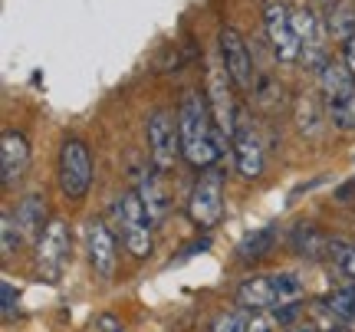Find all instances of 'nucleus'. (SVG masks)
Returning a JSON list of instances; mask_svg holds the SVG:
<instances>
[{
  "instance_id": "obj_4",
  "label": "nucleus",
  "mask_w": 355,
  "mask_h": 332,
  "mask_svg": "<svg viewBox=\"0 0 355 332\" xmlns=\"http://www.w3.org/2000/svg\"><path fill=\"white\" fill-rule=\"evenodd\" d=\"M145 139H148V158H152L155 171H171L181 155V132H178V119H171L168 109H155L145 125Z\"/></svg>"
},
{
  "instance_id": "obj_31",
  "label": "nucleus",
  "mask_w": 355,
  "mask_h": 332,
  "mask_svg": "<svg viewBox=\"0 0 355 332\" xmlns=\"http://www.w3.org/2000/svg\"><path fill=\"white\" fill-rule=\"evenodd\" d=\"M352 191H355V178L349 181V184H343V188H339V194H336V198H339V201H349V198H352Z\"/></svg>"
},
{
  "instance_id": "obj_30",
  "label": "nucleus",
  "mask_w": 355,
  "mask_h": 332,
  "mask_svg": "<svg viewBox=\"0 0 355 332\" xmlns=\"http://www.w3.org/2000/svg\"><path fill=\"white\" fill-rule=\"evenodd\" d=\"M273 326H279V322L266 320V316H254V320H250V332H273Z\"/></svg>"
},
{
  "instance_id": "obj_25",
  "label": "nucleus",
  "mask_w": 355,
  "mask_h": 332,
  "mask_svg": "<svg viewBox=\"0 0 355 332\" xmlns=\"http://www.w3.org/2000/svg\"><path fill=\"white\" fill-rule=\"evenodd\" d=\"M326 115L332 119V125L343 128V132H352L355 128V99H349V103L336 105V109H326Z\"/></svg>"
},
{
  "instance_id": "obj_17",
  "label": "nucleus",
  "mask_w": 355,
  "mask_h": 332,
  "mask_svg": "<svg viewBox=\"0 0 355 332\" xmlns=\"http://www.w3.org/2000/svg\"><path fill=\"white\" fill-rule=\"evenodd\" d=\"M329 243L332 241L316 227V224H313V220H300V224L293 227V234H290V247L300 256H309V260L329 254Z\"/></svg>"
},
{
  "instance_id": "obj_15",
  "label": "nucleus",
  "mask_w": 355,
  "mask_h": 332,
  "mask_svg": "<svg viewBox=\"0 0 355 332\" xmlns=\"http://www.w3.org/2000/svg\"><path fill=\"white\" fill-rule=\"evenodd\" d=\"M139 198L141 204H145V214H148V220L152 224H162V220L168 218V207H171V198H168L165 184H162V178L155 175V171H141L139 178Z\"/></svg>"
},
{
  "instance_id": "obj_12",
  "label": "nucleus",
  "mask_w": 355,
  "mask_h": 332,
  "mask_svg": "<svg viewBox=\"0 0 355 332\" xmlns=\"http://www.w3.org/2000/svg\"><path fill=\"white\" fill-rule=\"evenodd\" d=\"M86 247H89V263H92V270L109 280L115 273V263H119V247H115V237L105 220H89Z\"/></svg>"
},
{
  "instance_id": "obj_23",
  "label": "nucleus",
  "mask_w": 355,
  "mask_h": 332,
  "mask_svg": "<svg viewBox=\"0 0 355 332\" xmlns=\"http://www.w3.org/2000/svg\"><path fill=\"white\" fill-rule=\"evenodd\" d=\"M273 286H277L279 306H283V303H300V296H303V283H300L296 273H277V277H273Z\"/></svg>"
},
{
  "instance_id": "obj_7",
  "label": "nucleus",
  "mask_w": 355,
  "mask_h": 332,
  "mask_svg": "<svg viewBox=\"0 0 355 332\" xmlns=\"http://www.w3.org/2000/svg\"><path fill=\"white\" fill-rule=\"evenodd\" d=\"M263 24H266V40L273 46V56L279 63H296L303 56V46H300V33H296V20H293L290 7L283 0H270L263 10Z\"/></svg>"
},
{
  "instance_id": "obj_29",
  "label": "nucleus",
  "mask_w": 355,
  "mask_h": 332,
  "mask_svg": "<svg viewBox=\"0 0 355 332\" xmlns=\"http://www.w3.org/2000/svg\"><path fill=\"white\" fill-rule=\"evenodd\" d=\"M343 63L349 66V73H352V79H355V33L343 43Z\"/></svg>"
},
{
  "instance_id": "obj_10",
  "label": "nucleus",
  "mask_w": 355,
  "mask_h": 332,
  "mask_svg": "<svg viewBox=\"0 0 355 332\" xmlns=\"http://www.w3.org/2000/svg\"><path fill=\"white\" fill-rule=\"evenodd\" d=\"M217 43H220V63H224V69L230 73L234 86H237V89H250V86H254V56L247 50L243 37L234 26H224Z\"/></svg>"
},
{
  "instance_id": "obj_24",
  "label": "nucleus",
  "mask_w": 355,
  "mask_h": 332,
  "mask_svg": "<svg viewBox=\"0 0 355 332\" xmlns=\"http://www.w3.org/2000/svg\"><path fill=\"white\" fill-rule=\"evenodd\" d=\"M20 224L13 220L10 211H3V218H0V241H3V256H10L17 247H20Z\"/></svg>"
},
{
  "instance_id": "obj_28",
  "label": "nucleus",
  "mask_w": 355,
  "mask_h": 332,
  "mask_svg": "<svg viewBox=\"0 0 355 332\" xmlns=\"http://www.w3.org/2000/svg\"><path fill=\"white\" fill-rule=\"evenodd\" d=\"M96 332H122V322L115 320L112 313H102V316H96Z\"/></svg>"
},
{
  "instance_id": "obj_27",
  "label": "nucleus",
  "mask_w": 355,
  "mask_h": 332,
  "mask_svg": "<svg viewBox=\"0 0 355 332\" xmlns=\"http://www.w3.org/2000/svg\"><path fill=\"white\" fill-rule=\"evenodd\" d=\"M0 296H3V316L13 320V313H17V290H13V283H0Z\"/></svg>"
},
{
  "instance_id": "obj_11",
  "label": "nucleus",
  "mask_w": 355,
  "mask_h": 332,
  "mask_svg": "<svg viewBox=\"0 0 355 332\" xmlns=\"http://www.w3.org/2000/svg\"><path fill=\"white\" fill-rule=\"evenodd\" d=\"M293 20H296V33H300L306 66L322 69L326 66V26L319 20V10L316 7H300L293 13Z\"/></svg>"
},
{
  "instance_id": "obj_22",
  "label": "nucleus",
  "mask_w": 355,
  "mask_h": 332,
  "mask_svg": "<svg viewBox=\"0 0 355 332\" xmlns=\"http://www.w3.org/2000/svg\"><path fill=\"white\" fill-rule=\"evenodd\" d=\"M329 260H332V267L339 270L345 280H355V243L332 241L329 243Z\"/></svg>"
},
{
  "instance_id": "obj_26",
  "label": "nucleus",
  "mask_w": 355,
  "mask_h": 332,
  "mask_svg": "<svg viewBox=\"0 0 355 332\" xmlns=\"http://www.w3.org/2000/svg\"><path fill=\"white\" fill-rule=\"evenodd\" d=\"M211 332H250V322L243 320L241 313H224V316H217Z\"/></svg>"
},
{
  "instance_id": "obj_5",
  "label": "nucleus",
  "mask_w": 355,
  "mask_h": 332,
  "mask_svg": "<svg viewBox=\"0 0 355 332\" xmlns=\"http://www.w3.org/2000/svg\"><path fill=\"white\" fill-rule=\"evenodd\" d=\"M119 227H122V247L128 254L141 260V256L152 254V220L145 214L139 191H125L119 201Z\"/></svg>"
},
{
  "instance_id": "obj_14",
  "label": "nucleus",
  "mask_w": 355,
  "mask_h": 332,
  "mask_svg": "<svg viewBox=\"0 0 355 332\" xmlns=\"http://www.w3.org/2000/svg\"><path fill=\"white\" fill-rule=\"evenodd\" d=\"M26 168H30V145H26L24 132L7 128L0 139V181L13 184V181L24 178Z\"/></svg>"
},
{
  "instance_id": "obj_1",
  "label": "nucleus",
  "mask_w": 355,
  "mask_h": 332,
  "mask_svg": "<svg viewBox=\"0 0 355 332\" xmlns=\"http://www.w3.org/2000/svg\"><path fill=\"white\" fill-rule=\"evenodd\" d=\"M178 132H181V155L191 168H214L220 158V145H217L214 119H211V105L207 96L198 89H188L181 96L178 105Z\"/></svg>"
},
{
  "instance_id": "obj_9",
  "label": "nucleus",
  "mask_w": 355,
  "mask_h": 332,
  "mask_svg": "<svg viewBox=\"0 0 355 332\" xmlns=\"http://www.w3.org/2000/svg\"><path fill=\"white\" fill-rule=\"evenodd\" d=\"M230 148H234V165L243 178H260L263 175V145H260V135H257L250 115L237 112V128H234V139H230Z\"/></svg>"
},
{
  "instance_id": "obj_16",
  "label": "nucleus",
  "mask_w": 355,
  "mask_h": 332,
  "mask_svg": "<svg viewBox=\"0 0 355 332\" xmlns=\"http://www.w3.org/2000/svg\"><path fill=\"white\" fill-rule=\"evenodd\" d=\"M237 303L243 309H254V313H263L270 306H279L277 286H273V277H250L237 286Z\"/></svg>"
},
{
  "instance_id": "obj_2",
  "label": "nucleus",
  "mask_w": 355,
  "mask_h": 332,
  "mask_svg": "<svg viewBox=\"0 0 355 332\" xmlns=\"http://www.w3.org/2000/svg\"><path fill=\"white\" fill-rule=\"evenodd\" d=\"M56 181L66 201H83L92 188V155L83 139H66L60 145V161H56Z\"/></svg>"
},
{
  "instance_id": "obj_20",
  "label": "nucleus",
  "mask_w": 355,
  "mask_h": 332,
  "mask_svg": "<svg viewBox=\"0 0 355 332\" xmlns=\"http://www.w3.org/2000/svg\"><path fill=\"white\" fill-rule=\"evenodd\" d=\"M43 214H46V207H43V198H40V194H26L24 201L17 204V224H20L24 234L43 230Z\"/></svg>"
},
{
  "instance_id": "obj_6",
  "label": "nucleus",
  "mask_w": 355,
  "mask_h": 332,
  "mask_svg": "<svg viewBox=\"0 0 355 332\" xmlns=\"http://www.w3.org/2000/svg\"><path fill=\"white\" fill-rule=\"evenodd\" d=\"M230 86L234 79L230 73L224 69V63H214L207 69V105H211V119H214V132L220 135L224 141L234 139V128H237V105H234V96H230Z\"/></svg>"
},
{
  "instance_id": "obj_32",
  "label": "nucleus",
  "mask_w": 355,
  "mask_h": 332,
  "mask_svg": "<svg viewBox=\"0 0 355 332\" xmlns=\"http://www.w3.org/2000/svg\"><path fill=\"white\" fill-rule=\"evenodd\" d=\"M290 332H319V329H313V326H293Z\"/></svg>"
},
{
  "instance_id": "obj_3",
  "label": "nucleus",
  "mask_w": 355,
  "mask_h": 332,
  "mask_svg": "<svg viewBox=\"0 0 355 332\" xmlns=\"http://www.w3.org/2000/svg\"><path fill=\"white\" fill-rule=\"evenodd\" d=\"M224 214V171L220 168H204L201 178L194 181L188 198V218L194 227L211 230Z\"/></svg>"
},
{
  "instance_id": "obj_21",
  "label": "nucleus",
  "mask_w": 355,
  "mask_h": 332,
  "mask_svg": "<svg viewBox=\"0 0 355 332\" xmlns=\"http://www.w3.org/2000/svg\"><path fill=\"white\" fill-rule=\"evenodd\" d=\"M326 303H329V309L343 322H355V286L352 283H349V286H339V290H332V293L326 296Z\"/></svg>"
},
{
  "instance_id": "obj_19",
  "label": "nucleus",
  "mask_w": 355,
  "mask_h": 332,
  "mask_svg": "<svg viewBox=\"0 0 355 332\" xmlns=\"http://www.w3.org/2000/svg\"><path fill=\"white\" fill-rule=\"evenodd\" d=\"M273 247H277V227H260L241 243V250H237V254H241L243 263H250V260H263Z\"/></svg>"
},
{
  "instance_id": "obj_13",
  "label": "nucleus",
  "mask_w": 355,
  "mask_h": 332,
  "mask_svg": "<svg viewBox=\"0 0 355 332\" xmlns=\"http://www.w3.org/2000/svg\"><path fill=\"white\" fill-rule=\"evenodd\" d=\"M319 89H322L326 109H336V105L355 99V79L349 73V66L336 63V60H326V66L319 69Z\"/></svg>"
},
{
  "instance_id": "obj_8",
  "label": "nucleus",
  "mask_w": 355,
  "mask_h": 332,
  "mask_svg": "<svg viewBox=\"0 0 355 332\" xmlns=\"http://www.w3.org/2000/svg\"><path fill=\"white\" fill-rule=\"evenodd\" d=\"M66 256H69V224L63 218H53V220H46V227L40 230V237H37L40 277L56 283L66 267Z\"/></svg>"
},
{
  "instance_id": "obj_18",
  "label": "nucleus",
  "mask_w": 355,
  "mask_h": 332,
  "mask_svg": "<svg viewBox=\"0 0 355 332\" xmlns=\"http://www.w3.org/2000/svg\"><path fill=\"white\" fill-rule=\"evenodd\" d=\"M293 119H296V128L306 139H316L322 132V109H319V99L309 96V92H300L296 103H293Z\"/></svg>"
}]
</instances>
